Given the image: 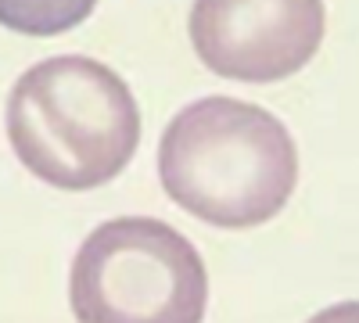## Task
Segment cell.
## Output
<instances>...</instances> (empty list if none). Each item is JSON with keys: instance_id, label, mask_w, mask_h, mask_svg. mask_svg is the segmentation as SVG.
<instances>
[{"instance_id": "cell-1", "label": "cell", "mask_w": 359, "mask_h": 323, "mask_svg": "<svg viewBox=\"0 0 359 323\" xmlns=\"http://www.w3.org/2000/svg\"><path fill=\"white\" fill-rule=\"evenodd\" d=\"M158 176L194 219L248 230L294 194L298 148L273 111L212 94L172 115L158 140Z\"/></svg>"}, {"instance_id": "cell-2", "label": "cell", "mask_w": 359, "mask_h": 323, "mask_svg": "<svg viewBox=\"0 0 359 323\" xmlns=\"http://www.w3.org/2000/svg\"><path fill=\"white\" fill-rule=\"evenodd\" d=\"M18 162L57 191H97L140 144V108L126 79L83 54L47 57L18 76L4 108Z\"/></svg>"}, {"instance_id": "cell-3", "label": "cell", "mask_w": 359, "mask_h": 323, "mask_svg": "<svg viewBox=\"0 0 359 323\" xmlns=\"http://www.w3.org/2000/svg\"><path fill=\"white\" fill-rule=\"evenodd\" d=\"M69 305L76 323H201L208 273L180 230L123 216L101 223L79 245Z\"/></svg>"}, {"instance_id": "cell-4", "label": "cell", "mask_w": 359, "mask_h": 323, "mask_svg": "<svg viewBox=\"0 0 359 323\" xmlns=\"http://www.w3.org/2000/svg\"><path fill=\"white\" fill-rule=\"evenodd\" d=\"M191 43L201 65L237 83H280L323 43V0H194Z\"/></svg>"}, {"instance_id": "cell-5", "label": "cell", "mask_w": 359, "mask_h": 323, "mask_svg": "<svg viewBox=\"0 0 359 323\" xmlns=\"http://www.w3.org/2000/svg\"><path fill=\"white\" fill-rule=\"evenodd\" d=\"M97 0H0V25L22 36H57L83 25Z\"/></svg>"}, {"instance_id": "cell-6", "label": "cell", "mask_w": 359, "mask_h": 323, "mask_svg": "<svg viewBox=\"0 0 359 323\" xmlns=\"http://www.w3.org/2000/svg\"><path fill=\"white\" fill-rule=\"evenodd\" d=\"M306 323H359V302H338L327 305L316 316H309Z\"/></svg>"}]
</instances>
